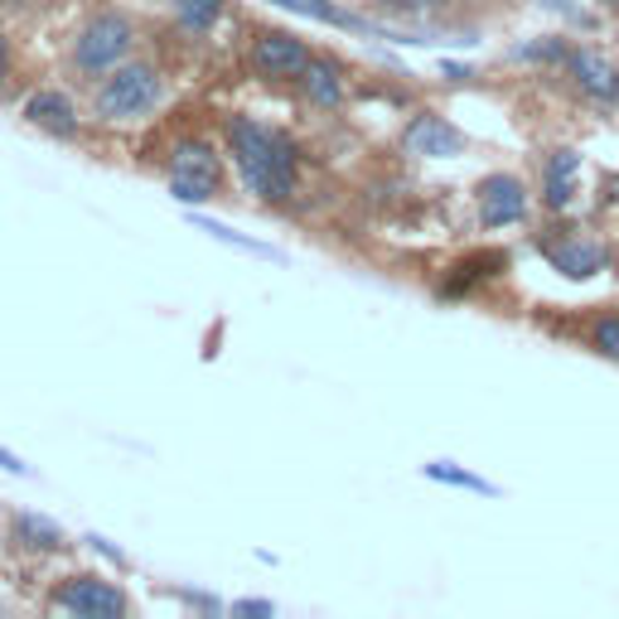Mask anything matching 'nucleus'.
I'll return each mask as SVG.
<instances>
[{
	"label": "nucleus",
	"instance_id": "nucleus-1",
	"mask_svg": "<svg viewBox=\"0 0 619 619\" xmlns=\"http://www.w3.org/2000/svg\"><path fill=\"white\" fill-rule=\"evenodd\" d=\"M223 145H228V160L238 170L242 189L266 209H286L300 189V145L286 136L281 127L233 111L223 121Z\"/></svg>",
	"mask_w": 619,
	"mask_h": 619
},
{
	"label": "nucleus",
	"instance_id": "nucleus-2",
	"mask_svg": "<svg viewBox=\"0 0 619 619\" xmlns=\"http://www.w3.org/2000/svg\"><path fill=\"white\" fill-rule=\"evenodd\" d=\"M170 97V78L151 59H127L121 69L103 73L93 83V117L103 127H127V121H145L165 107Z\"/></svg>",
	"mask_w": 619,
	"mask_h": 619
},
{
	"label": "nucleus",
	"instance_id": "nucleus-3",
	"mask_svg": "<svg viewBox=\"0 0 619 619\" xmlns=\"http://www.w3.org/2000/svg\"><path fill=\"white\" fill-rule=\"evenodd\" d=\"M136 20L117 5H103L73 29L69 39V69L83 78V83H97L103 73L121 69L127 59H136Z\"/></svg>",
	"mask_w": 619,
	"mask_h": 619
},
{
	"label": "nucleus",
	"instance_id": "nucleus-4",
	"mask_svg": "<svg viewBox=\"0 0 619 619\" xmlns=\"http://www.w3.org/2000/svg\"><path fill=\"white\" fill-rule=\"evenodd\" d=\"M223 179H228V160L209 136H179L165 151V184L184 209H199L209 199L223 194Z\"/></svg>",
	"mask_w": 619,
	"mask_h": 619
},
{
	"label": "nucleus",
	"instance_id": "nucleus-5",
	"mask_svg": "<svg viewBox=\"0 0 619 619\" xmlns=\"http://www.w3.org/2000/svg\"><path fill=\"white\" fill-rule=\"evenodd\" d=\"M49 610L73 615V619H127L131 595L121 581H107V576H97V571H73V576L53 581Z\"/></svg>",
	"mask_w": 619,
	"mask_h": 619
},
{
	"label": "nucleus",
	"instance_id": "nucleus-6",
	"mask_svg": "<svg viewBox=\"0 0 619 619\" xmlns=\"http://www.w3.org/2000/svg\"><path fill=\"white\" fill-rule=\"evenodd\" d=\"M310 59H314V49L300 35H290V29L266 25L247 39V69H252V78H262V83H300Z\"/></svg>",
	"mask_w": 619,
	"mask_h": 619
},
{
	"label": "nucleus",
	"instance_id": "nucleus-7",
	"mask_svg": "<svg viewBox=\"0 0 619 619\" xmlns=\"http://www.w3.org/2000/svg\"><path fill=\"white\" fill-rule=\"evenodd\" d=\"M20 117H25V127H35L53 141L83 136V111H78L73 93H63V87H35L25 97V107H20Z\"/></svg>",
	"mask_w": 619,
	"mask_h": 619
},
{
	"label": "nucleus",
	"instance_id": "nucleus-8",
	"mask_svg": "<svg viewBox=\"0 0 619 619\" xmlns=\"http://www.w3.org/2000/svg\"><path fill=\"white\" fill-rule=\"evenodd\" d=\"M402 151L421 155V160H450V155L465 151V136H460V127H450L441 111H416L402 127Z\"/></svg>",
	"mask_w": 619,
	"mask_h": 619
},
{
	"label": "nucleus",
	"instance_id": "nucleus-9",
	"mask_svg": "<svg viewBox=\"0 0 619 619\" xmlns=\"http://www.w3.org/2000/svg\"><path fill=\"white\" fill-rule=\"evenodd\" d=\"M527 218V189L517 175H489L479 184V223L484 228H509Z\"/></svg>",
	"mask_w": 619,
	"mask_h": 619
},
{
	"label": "nucleus",
	"instance_id": "nucleus-10",
	"mask_svg": "<svg viewBox=\"0 0 619 619\" xmlns=\"http://www.w3.org/2000/svg\"><path fill=\"white\" fill-rule=\"evenodd\" d=\"M344 93H348L344 63L330 59V53H314L310 69L300 73V97H306L310 107H320V111H334V107H344Z\"/></svg>",
	"mask_w": 619,
	"mask_h": 619
},
{
	"label": "nucleus",
	"instance_id": "nucleus-11",
	"mask_svg": "<svg viewBox=\"0 0 619 619\" xmlns=\"http://www.w3.org/2000/svg\"><path fill=\"white\" fill-rule=\"evenodd\" d=\"M5 537L20 551H29V557H59V551H69V533L53 517H39V513H10Z\"/></svg>",
	"mask_w": 619,
	"mask_h": 619
},
{
	"label": "nucleus",
	"instance_id": "nucleus-12",
	"mask_svg": "<svg viewBox=\"0 0 619 619\" xmlns=\"http://www.w3.org/2000/svg\"><path fill=\"white\" fill-rule=\"evenodd\" d=\"M266 5H276V10H290V15H306V20H314V25H334V29H348V35H373V39H382V35H388V29H378L373 20L354 15V10L334 5V0H266ZM388 39H397V35H388Z\"/></svg>",
	"mask_w": 619,
	"mask_h": 619
},
{
	"label": "nucleus",
	"instance_id": "nucleus-13",
	"mask_svg": "<svg viewBox=\"0 0 619 619\" xmlns=\"http://www.w3.org/2000/svg\"><path fill=\"white\" fill-rule=\"evenodd\" d=\"M543 257L557 266L561 276H571V281H585V276L605 272V247H595V242H576V238L543 242Z\"/></svg>",
	"mask_w": 619,
	"mask_h": 619
},
{
	"label": "nucleus",
	"instance_id": "nucleus-14",
	"mask_svg": "<svg viewBox=\"0 0 619 619\" xmlns=\"http://www.w3.org/2000/svg\"><path fill=\"white\" fill-rule=\"evenodd\" d=\"M571 78L581 83V93L600 97V103H615V97H619V73L595 49H576V53H571Z\"/></svg>",
	"mask_w": 619,
	"mask_h": 619
},
{
	"label": "nucleus",
	"instance_id": "nucleus-15",
	"mask_svg": "<svg viewBox=\"0 0 619 619\" xmlns=\"http://www.w3.org/2000/svg\"><path fill=\"white\" fill-rule=\"evenodd\" d=\"M576 170H581L576 151H557L547 160V184H543V204L547 209H567L571 199H576Z\"/></svg>",
	"mask_w": 619,
	"mask_h": 619
},
{
	"label": "nucleus",
	"instance_id": "nucleus-16",
	"mask_svg": "<svg viewBox=\"0 0 619 619\" xmlns=\"http://www.w3.org/2000/svg\"><path fill=\"white\" fill-rule=\"evenodd\" d=\"M223 10H228V0H175V20H179V29H189V35H213Z\"/></svg>",
	"mask_w": 619,
	"mask_h": 619
},
{
	"label": "nucleus",
	"instance_id": "nucleus-17",
	"mask_svg": "<svg viewBox=\"0 0 619 619\" xmlns=\"http://www.w3.org/2000/svg\"><path fill=\"white\" fill-rule=\"evenodd\" d=\"M189 223H194L199 233H209V238L228 242V247H242V252H252V257H272V262H281V252H272V247H266V242H252V238H242V233H233V228H223V223L204 218V213H199V209H189Z\"/></svg>",
	"mask_w": 619,
	"mask_h": 619
},
{
	"label": "nucleus",
	"instance_id": "nucleus-18",
	"mask_svg": "<svg viewBox=\"0 0 619 619\" xmlns=\"http://www.w3.org/2000/svg\"><path fill=\"white\" fill-rule=\"evenodd\" d=\"M426 479H436V484H455V489H475V493H499L489 479H479V475H469V469H460V465H450V460H436V465H426L421 469Z\"/></svg>",
	"mask_w": 619,
	"mask_h": 619
},
{
	"label": "nucleus",
	"instance_id": "nucleus-19",
	"mask_svg": "<svg viewBox=\"0 0 619 619\" xmlns=\"http://www.w3.org/2000/svg\"><path fill=\"white\" fill-rule=\"evenodd\" d=\"M513 59H533V63H557V59H571L567 44L561 39H543V44H517Z\"/></svg>",
	"mask_w": 619,
	"mask_h": 619
},
{
	"label": "nucleus",
	"instance_id": "nucleus-20",
	"mask_svg": "<svg viewBox=\"0 0 619 619\" xmlns=\"http://www.w3.org/2000/svg\"><path fill=\"white\" fill-rule=\"evenodd\" d=\"M595 348L619 364V314H605V320L595 324Z\"/></svg>",
	"mask_w": 619,
	"mask_h": 619
},
{
	"label": "nucleus",
	"instance_id": "nucleus-21",
	"mask_svg": "<svg viewBox=\"0 0 619 619\" xmlns=\"http://www.w3.org/2000/svg\"><path fill=\"white\" fill-rule=\"evenodd\" d=\"M382 10H392V15H426V10L445 5V0H378Z\"/></svg>",
	"mask_w": 619,
	"mask_h": 619
},
{
	"label": "nucleus",
	"instance_id": "nucleus-22",
	"mask_svg": "<svg viewBox=\"0 0 619 619\" xmlns=\"http://www.w3.org/2000/svg\"><path fill=\"white\" fill-rule=\"evenodd\" d=\"M10 63H15V53H10V35L0 29V93H5V83H10Z\"/></svg>",
	"mask_w": 619,
	"mask_h": 619
},
{
	"label": "nucleus",
	"instance_id": "nucleus-23",
	"mask_svg": "<svg viewBox=\"0 0 619 619\" xmlns=\"http://www.w3.org/2000/svg\"><path fill=\"white\" fill-rule=\"evenodd\" d=\"M233 615H276L272 600H233Z\"/></svg>",
	"mask_w": 619,
	"mask_h": 619
},
{
	"label": "nucleus",
	"instance_id": "nucleus-24",
	"mask_svg": "<svg viewBox=\"0 0 619 619\" xmlns=\"http://www.w3.org/2000/svg\"><path fill=\"white\" fill-rule=\"evenodd\" d=\"M0 469H10V475H20V479L29 475V465H25V460H20L15 450H5V445H0Z\"/></svg>",
	"mask_w": 619,
	"mask_h": 619
},
{
	"label": "nucleus",
	"instance_id": "nucleus-25",
	"mask_svg": "<svg viewBox=\"0 0 619 619\" xmlns=\"http://www.w3.org/2000/svg\"><path fill=\"white\" fill-rule=\"evenodd\" d=\"M441 73L450 78V83H465L469 78V69H460V63H441Z\"/></svg>",
	"mask_w": 619,
	"mask_h": 619
},
{
	"label": "nucleus",
	"instance_id": "nucleus-26",
	"mask_svg": "<svg viewBox=\"0 0 619 619\" xmlns=\"http://www.w3.org/2000/svg\"><path fill=\"white\" fill-rule=\"evenodd\" d=\"M543 5H551V10H567V5H571V0H543Z\"/></svg>",
	"mask_w": 619,
	"mask_h": 619
},
{
	"label": "nucleus",
	"instance_id": "nucleus-27",
	"mask_svg": "<svg viewBox=\"0 0 619 619\" xmlns=\"http://www.w3.org/2000/svg\"><path fill=\"white\" fill-rule=\"evenodd\" d=\"M0 5H35V0H0Z\"/></svg>",
	"mask_w": 619,
	"mask_h": 619
}]
</instances>
